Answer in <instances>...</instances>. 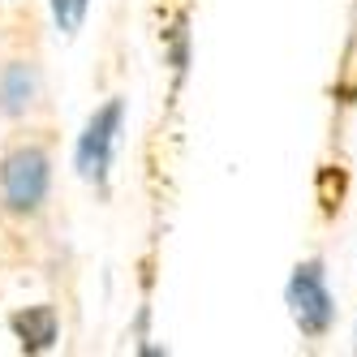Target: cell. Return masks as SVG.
Instances as JSON below:
<instances>
[{
	"instance_id": "cell-7",
	"label": "cell",
	"mask_w": 357,
	"mask_h": 357,
	"mask_svg": "<svg viewBox=\"0 0 357 357\" xmlns=\"http://www.w3.org/2000/svg\"><path fill=\"white\" fill-rule=\"evenodd\" d=\"M0 5H17V0H0Z\"/></svg>"
},
{
	"instance_id": "cell-1",
	"label": "cell",
	"mask_w": 357,
	"mask_h": 357,
	"mask_svg": "<svg viewBox=\"0 0 357 357\" xmlns=\"http://www.w3.org/2000/svg\"><path fill=\"white\" fill-rule=\"evenodd\" d=\"M52 194V151L39 138H13L0 151V215L26 224Z\"/></svg>"
},
{
	"instance_id": "cell-3",
	"label": "cell",
	"mask_w": 357,
	"mask_h": 357,
	"mask_svg": "<svg viewBox=\"0 0 357 357\" xmlns=\"http://www.w3.org/2000/svg\"><path fill=\"white\" fill-rule=\"evenodd\" d=\"M284 301H289V314H293L297 331L310 336V340L327 336L331 323H336V301H331V289H327V275H323L319 259H305V263L293 267Z\"/></svg>"
},
{
	"instance_id": "cell-5",
	"label": "cell",
	"mask_w": 357,
	"mask_h": 357,
	"mask_svg": "<svg viewBox=\"0 0 357 357\" xmlns=\"http://www.w3.org/2000/svg\"><path fill=\"white\" fill-rule=\"evenodd\" d=\"M9 331L26 353H47L61 340V319L52 305H22V310L9 314Z\"/></svg>"
},
{
	"instance_id": "cell-4",
	"label": "cell",
	"mask_w": 357,
	"mask_h": 357,
	"mask_svg": "<svg viewBox=\"0 0 357 357\" xmlns=\"http://www.w3.org/2000/svg\"><path fill=\"white\" fill-rule=\"evenodd\" d=\"M43 104V69L35 56L13 52L0 61V116L5 121H31V112Z\"/></svg>"
},
{
	"instance_id": "cell-2",
	"label": "cell",
	"mask_w": 357,
	"mask_h": 357,
	"mask_svg": "<svg viewBox=\"0 0 357 357\" xmlns=\"http://www.w3.org/2000/svg\"><path fill=\"white\" fill-rule=\"evenodd\" d=\"M121 130H125V99H108V104H99L86 116L82 134H78V146H73V168H78V176L86 185H104L108 181Z\"/></svg>"
},
{
	"instance_id": "cell-6",
	"label": "cell",
	"mask_w": 357,
	"mask_h": 357,
	"mask_svg": "<svg viewBox=\"0 0 357 357\" xmlns=\"http://www.w3.org/2000/svg\"><path fill=\"white\" fill-rule=\"evenodd\" d=\"M47 9H52V22H56V31L65 39H73L82 31V22L91 13V0H47Z\"/></svg>"
}]
</instances>
